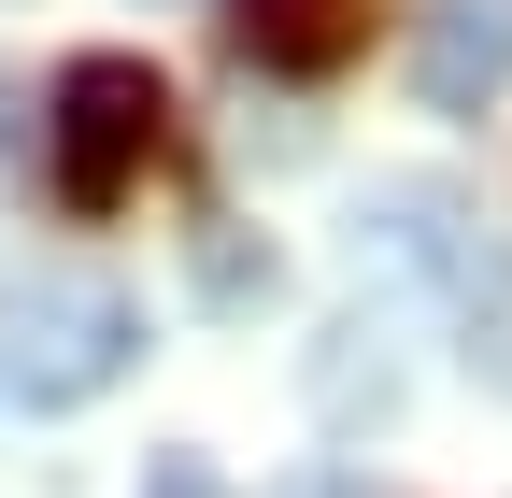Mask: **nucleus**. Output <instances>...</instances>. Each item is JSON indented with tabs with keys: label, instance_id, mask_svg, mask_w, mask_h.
Returning a JSON list of instances; mask_svg holds the SVG:
<instances>
[{
	"label": "nucleus",
	"instance_id": "1",
	"mask_svg": "<svg viewBox=\"0 0 512 498\" xmlns=\"http://www.w3.org/2000/svg\"><path fill=\"white\" fill-rule=\"evenodd\" d=\"M128 356H143V314H128L114 285H86V271L0 299V413H72V399L114 385Z\"/></svg>",
	"mask_w": 512,
	"mask_h": 498
},
{
	"label": "nucleus",
	"instance_id": "2",
	"mask_svg": "<svg viewBox=\"0 0 512 498\" xmlns=\"http://www.w3.org/2000/svg\"><path fill=\"white\" fill-rule=\"evenodd\" d=\"M157 129H171V86L143 57H72L57 100H43V185L72 214H114L128 185L157 171Z\"/></svg>",
	"mask_w": 512,
	"mask_h": 498
},
{
	"label": "nucleus",
	"instance_id": "3",
	"mask_svg": "<svg viewBox=\"0 0 512 498\" xmlns=\"http://www.w3.org/2000/svg\"><path fill=\"white\" fill-rule=\"evenodd\" d=\"M384 242H399L413 271H441V299H456V328H470V370H498V385H512V257H498V242H470L456 200H427V185L384 200Z\"/></svg>",
	"mask_w": 512,
	"mask_h": 498
},
{
	"label": "nucleus",
	"instance_id": "4",
	"mask_svg": "<svg viewBox=\"0 0 512 498\" xmlns=\"http://www.w3.org/2000/svg\"><path fill=\"white\" fill-rule=\"evenodd\" d=\"M498 86H512V0H427L413 100H427V114H484Z\"/></svg>",
	"mask_w": 512,
	"mask_h": 498
},
{
	"label": "nucleus",
	"instance_id": "5",
	"mask_svg": "<svg viewBox=\"0 0 512 498\" xmlns=\"http://www.w3.org/2000/svg\"><path fill=\"white\" fill-rule=\"evenodd\" d=\"M242 72H342L370 43V0H228Z\"/></svg>",
	"mask_w": 512,
	"mask_h": 498
},
{
	"label": "nucleus",
	"instance_id": "6",
	"mask_svg": "<svg viewBox=\"0 0 512 498\" xmlns=\"http://www.w3.org/2000/svg\"><path fill=\"white\" fill-rule=\"evenodd\" d=\"M157 498H214V470H200V456H171V470H157Z\"/></svg>",
	"mask_w": 512,
	"mask_h": 498
},
{
	"label": "nucleus",
	"instance_id": "7",
	"mask_svg": "<svg viewBox=\"0 0 512 498\" xmlns=\"http://www.w3.org/2000/svg\"><path fill=\"white\" fill-rule=\"evenodd\" d=\"M0 171H15V86H0Z\"/></svg>",
	"mask_w": 512,
	"mask_h": 498
},
{
	"label": "nucleus",
	"instance_id": "8",
	"mask_svg": "<svg viewBox=\"0 0 512 498\" xmlns=\"http://www.w3.org/2000/svg\"><path fill=\"white\" fill-rule=\"evenodd\" d=\"M285 498H356V484H328V470H313V484H285Z\"/></svg>",
	"mask_w": 512,
	"mask_h": 498
}]
</instances>
